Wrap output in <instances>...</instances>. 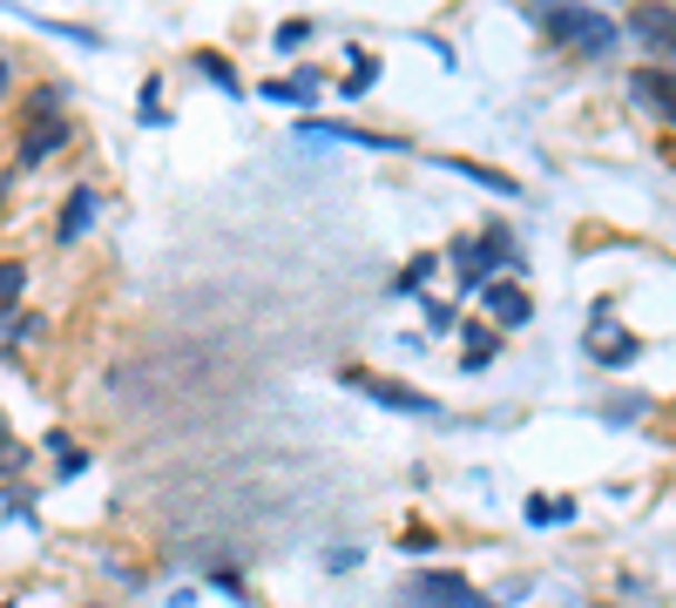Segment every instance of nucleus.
<instances>
[{"mask_svg":"<svg viewBox=\"0 0 676 608\" xmlns=\"http://www.w3.org/2000/svg\"><path fill=\"white\" fill-rule=\"evenodd\" d=\"M528 520H535V528H561V520H575V500H528Z\"/></svg>","mask_w":676,"mask_h":608,"instance_id":"obj_16","label":"nucleus"},{"mask_svg":"<svg viewBox=\"0 0 676 608\" xmlns=\"http://www.w3.org/2000/svg\"><path fill=\"white\" fill-rule=\"evenodd\" d=\"M142 122H149V129L162 122V81H156V74L142 81Z\"/></svg>","mask_w":676,"mask_h":608,"instance_id":"obj_19","label":"nucleus"},{"mask_svg":"<svg viewBox=\"0 0 676 608\" xmlns=\"http://www.w3.org/2000/svg\"><path fill=\"white\" fill-rule=\"evenodd\" d=\"M21 285H28V271H21V265H0V311H8V305L21 298Z\"/></svg>","mask_w":676,"mask_h":608,"instance_id":"obj_18","label":"nucleus"},{"mask_svg":"<svg viewBox=\"0 0 676 608\" xmlns=\"http://www.w3.org/2000/svg\"><path fill=\"white\" fill-rule=\"evenodd\" d=\"M419 608H500V601H487L467 575H454V568H434V575H412V588H406Z\"/></svg>","mask_w":676,"mask_h":608,"instance_id":"obj_4","label":"nucleus"},{"mask_svg":"<svg viewBox=\"0 0 676 608\" xmlns=\"http://www.w3.org/2000/svg\"><path fill=\"white\" fill-rule=\"evenodd\" d=\"M528 21L555 41V48H568V54H581V61H596V54H609L616 48V21L609 14H596V8H528Z\"/></svg>","mask_w":676,"mask_h":608,"instance_id":"obj_1","label":"nucleus"},{"mask_svg":"<svg viewBox=\"0 0 676 608\" xmlns=\"http://www.w3.org/2000/svg\"><path fill=\"white\" fill-rule=\"evenodd\" d=\"M588 359L596 366H629V359H643V338H616V325H603V331H588Z\"/></svg>","mask_w":676,"mask_h":608,"instance_id":"obj_13","label":"nucleus"},{"mask_svg":"<svg viewBox=\"0 0 676 608\" xmlns=\"http://www.w3.org/2000/svg\"><path fill=\"white\" fill-rule=\"evenodd\" d=\"M480 271H487V285H494L500 271H521V243L507 237V223H487V230H480Z\"/></svg>","mask_w":676,"mask_h":608,"instance_id":"obj_9","label":"nucleus"},{"mask_svg":"<svg viewBox=\"0 0 676 608\" xmlns=\"http://www.w3.org/2000/svg\"><path fill=\"white\" fill-rule=\"evenodd\" d=\"M427 331H454V305H434L427 298Z\"/></svg>","mask_w":676,"mask_h":608,"instance_id":"obj_22","label":"nucleus"},{"mask_svg":"<svg viewBox=\"0 0 676 608\" xmlns=\"http://www.w3.org/2000/svg\"><path fill=\"white\" fill-rule=\"evenodd\" d=\"M305 41H311V21H285V28H278V48H285V54L305 48Z\"/></svg>","mask_w":676,"mask_h":608,"instance_id":"obj_20","label":"nucleus"},{"mask_svg":"<svg viewBox=\"0 0 676 608\" xmlns=\"http://www.w3.org/2000/svg\"><path fill=\"white\" fill-rule=\"evenodd\" d=\"M352 61H359V68H352L346 81H338V89H346V96H366L372 81H379V61H372V54H352Z\"/></svg>","mask_w":676,"mask_h":608,"instance_id":"obj_17","label":"nucleus"},{"mask_svg":"<svg viewBox=\"0 0 676 608\" xmlns=\"http://www.w3.org/2000/svg\"><path fill=\"white\" fill-rule=\"evenodd\" d=\"M629 96L649 102V109L676 129V74H669V68H636V74H629Z\"/></svg>","mask_w":676,"mask_h":608,"instance_id":"obj_7","label":"nucleus"},{"mask_svg":"<svg viewBox=\"0 0 676 608\" xmlns=\"http://www.w3.org/2000/svg\"><path fill=\"white\" fill-rule=\"evenodd\" d=\"M338 386H352L359 399H379V406H392V412H419V419H440V399L434 392H412L406 379H386V372H359V366H346L338 372Z\"/></svg>","mask_w":676,"mask_h":608,"instance_id":"obj_2","label":"nucleus"},{"mask_svg":"<svg viewBox=\"0 0 676 608\" xmlns=\"http://www.w3.org/2000/svg\"><path fill=\"white\" fill-rule=\"evenodd\" d=\"M629 34L649 48V61L676 74V8H629Z\"/></svg>","mask_w":676,"mask_h":608,"instance_id":"obj_5","label":"nucleus"},{"mask_svg":"<svg viewBox=\"0 0 676 608\" xmlns=\"http://www.w3.org/2000/svg\"><path fill=\"white\" fill-rule=\"evenodd\" d=\"M197 74H203V81H217V89H223V96H243V74H237V68H230L223 54H210V48L197 54Z\"/></svg>","mask_w":676,"mask_h":608,"instance_id":"obj_14","label":"nucleus"},{"mask_svg":"<svg viewBox=\"0 0 676 608\" xmlns=\"http://www.w3.org/2000/svg\"><path fill=\"white\" fill-rule=\"evenodd\" d=\"M434 169H454V177H467V183H487L494 197H521V183L507 177V169H487V162H474V156H434Z\"/></svg>","mask_w":676,"mask_h":608,"instance_id":"obj_10","label":"nucleus"},{"mask_svg":"<svg viewBox=\"0 0 676 608\" xmlns=\"http://www.w3.org/2000/svg\"><path fill=\"white\" fill-rule=\"evenodd\" d=\"M96 608H102V601H96Z\"/></svg>","mask_w":676,"mask_h":608,"instance_id":"obj_24","label":"nucleus"},{"mask_svg":"<svg viewBox=\"0 0 676 608\" xmlns=\"http://www.w3.org/2000/svg\"><path fill=\"white\" fill-rule=\"evenodd\" d=\"M0 89H8V61H0Z\"/></svg>","mask_w":676,"mask_h":608,"instance_id":"obj_23","label":"nucleus"},{"mask_svg":"<svg viewBox=\"0 0 676 608\" xmlns=\"http://www.w3.org/2000/svg\"><path fill=\"white\" fill-rule=\"evenodd\" d=\"M102 217V197L81 183V190H68V203H61V217H54V243H74V237H89V223Z\"/></svg>","mask_w":676,"mask_h":608,"instance_id":"obj_8","label":"nucleus"},{"mask_svg":"<svg viewBox=\"0 0 676 608\" xmlns=\"http://www.w3.org/2000/svg\"><path fill=\"white\" fill-rule=\"evenodd\" d=\"M528 311H535V305H528V291H521V285H500V278L487 285V318H494V325L515 331V325H528Z\"/></svg>","mask_w":676,"mask_h":608,"instance_id":"obj_11","label":"nucleus"},{"mask_svg":"<svg viewBox=\"0 0 676 608\" xmlns=\"http://www.w3.org/2000/svg\"><path fill=\"white\" fill-rule=\"evenodd\" d=\"M305 142H352V149H372V156H406V136H379V129H359V122H298Z\"/></svg>","mask_w":676,"mask_h":608,"instance_id":"obj_6","label":"nucleus"},{"mask_svg":"<svg viewBox=\"0 0 676 608\" xmlns=\"http://www.w3.org/2000/svg\"><path fill=\"white\" fill-rule=\"evenodd\" d=\"M447 265H454V285H460V291H487V271H480V237H454V243H447Z\"/></svg>","mask_w":676,"mask_h":608,"instance_id":"obj_12","label":"nucleus"},{"mask_svg":"<svg viewBox=\"0 0 676 608\" xmlns=\"http://www.w3.org/2000/svg\"><path fill=\"white\" fill-rule=\"evenodd\" d=\"M427 278H440V257H412V265L392 278V298H412V291H427Z\"/></svg>","mask_w":676,"mask_h":608,"instance_id":"obj_15","label":"nucleus"},{"mask_svg":"<svg viewBox=\"0 0 676 608\" xmlns=\"http://www.w3.org/2000/svg\"><path fill=\"white\" fill-rule=\"evenodd\" d=\"M28 109H34V116H28V136H21V156H14L21 169H34V162H41L48 149H61V142H68V122H61V96H54V89H41V96H34Z\"/></svg>","mask_w":676,"mask_h":608,"instance_id":"obj_3","label":"nucleus"},{"mask_svg":"<svg viewBox=\"0 0 676 608\" xmlns=\"http://www.w3.org/2000/svg\"><path fill=\"white\" fill-rule=\"evenodd\" d=\"M636 412H643V392H623V399L603 406V419H636Z\"/></svg>","mask_w":676,"mask_h":608,"instance_id":"obj_21","label":"nucleus"}]
</instances>
